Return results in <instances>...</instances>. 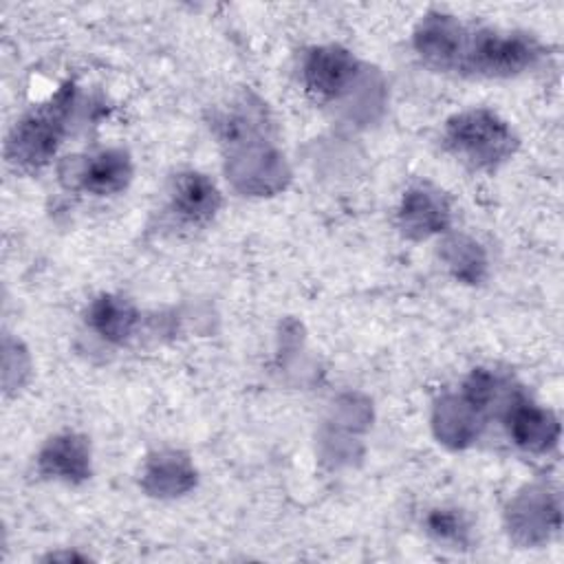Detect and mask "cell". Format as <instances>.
Returning a JSON list of instances; mask_svg holds the SVG:
<instances>
[{
  "mask_svg": "<svg viewBox=\"0 0 564 564\" xmlns=\"http://www.w3.org/2000/svg\"><path fill=\"white\" fill-rule=\"evenodd\" d=\"M357 62L339 46L313 48L304 62V79L317 97H337L352 82Z\"/></svg>",
  "mask_w": 564,
  "mask_h": 564,
  "instance_id": "4",
  "label": "cell"
},
{
  "mask_svg": "<svg viewBox=\"0 0 564 564\" xmlns=\"http://www.w3.org/2000/svg\"><path fill=\"white\" fill-rule=\"evenodd\" d=\"M42 474L64 480L82 482L90 476V449L86 438L77 434H62L46 443L40 454Z\"/></svg>",
  "mask_w": 564,
  "mask_h": 564,
  "instance_id": "5",
  "label": "cell"
},
{
  "mask_svg": "<svg viewBox=\"0 0 564 564\" xmlns=\"http://www.w3.org/2000/svg\"><path fill=\"white\" fill-rule=\"evenodd\" d=\"M538 57V46L531 37L520 33L476 31L471 37H463L458 68L489 75L509 77L529 68Z\"/></svg>",
  "mask_w": 564,
  "mask_h": 564,
  "instance_id": "3",
  "label": "cell"
},
{
  "mask_svg": "<svg viewBox=\"0 0 564 564\" xmlns=\"http://www.w3.org/2000/svg\"><path fill=\"white\" fill-rule=\"evenodd\" d=\"M70 104L73 86H64L55 97H51V101L22 117L9 134L7 159L29 170L48 163L62 143Z\"/></svg>",
  "mask_w": 564,
  "mask_h": 564,
  "instance_id": "1",
  "label": "cell"
},
{
  "mask_svg": "<svg viewBox=\"0 0 564 564\" xmlns=\"http://www.w3.org/2000/svg\"><path fill=\"white\" fill-rule=\"evenodd\" d=\"M88 324L106 341L121 344L137 324V311L119 295H99L88 308Z\"/></svg>",
  "mask_w": 564,
  "mask_h": 564,
  "instance_id": "9",
  "label": "cell"
},
{
  "mask_svg": "<svg viewBox=\"0 0 564 564\" xmlns=\"http://www.w3.org/2000/svg\"><path fill=\"white\" fill-rule=\"evenodd\" d=\"M220 207L216 185L198 172H185L174 178L172 209L187 223H207Z\"/></svg>",
  "mask_w": 564,
  "mask_h": 564,
  "instance_id": "7",
  "label": "cell"
},
{
  "mask_svg": "<svg viewBox=\"0 0 564 564\" xmlns=\"http://www.w3.org/2000/svg\"><path fill=\"white\" fill-rule=\"evenodd\" d=\"M507 430L516 445L529 452H546L557 441V421L533 403L516 401L507 412Z\"/></svg>",
  "mask_w": 564,
  "mask_h": 564,
  "instance_id": "6",
  "label": "cell"
},
{
  "mask_svg": "<svg viewBox=\"0 0 564 564\" xmlns=\"http://www.w3.org/2000/svg\"><path fill=\"white\" fill-rule=\"evenodd\" d=\"M132 178V163L126 150L110 148L86 159L79 170V183L95 196L121 192Z\"/></svg>",
  "mask_w": 564,
  "mask_h": 564,
  "instance_id": "8",
  "label": "cell"
},
{
  "mask_svg": "<svg viewBox=\"0 0 564 564\" xmlns=\"http://www.w3.org/2000/svg\"><path fill=\"white\" fill-rule=\"evenodd\" d=\"M427 527H430V533H434L443 542H449V540L458 542L465 533L460 518L452 511H441V509L427 518Z\"/></svg>",
  "mask_w": 564,
  "mask_h": 564,
  "instance_id": "10",
  "label": "cell"
},
{
  "mask_svg": "<svg viewBox=\"0 0 564 564\" xmlns=\"http://www.w3.org/2000/svg\"><path fill=\"white\" fill-rule=\"evenodd\" d=\"M447 148L474 167H494L516 145L511 128L489 110H469L452 117L445 128Z\"/></svg>",
  "mask_w": 564,
  "mask_h": 564,
  "instance_id": "2",
  "label": "cell"
}]
</instances>
